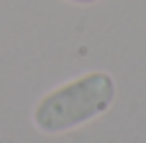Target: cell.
<instances>
[{
  "label": "cell",
  "instance_id": "cell-2",
  "mask_svg": "<svg viewBox=\"0 0 146 143\" xmlns=\"http://www.w3.org/2000/svg\"><path fill=\"white\" fill-rule=\"evenodd\" d=\"M67 3H74V5H95L98 0H67Z\"/></svg>",
  "mask_w": 146,
  "mask_h": 143
},
{
  "label": "cell",
  "instance_id": "cell-1",
  "mask_svg": "<svg viewBox=\"0 0 146 143\" xmlns=\"http://www.w3.org/2000/svg\"><path fill=\"white\" fill-rule=\"evenodd\" d=\"M115 102V79L108 72L80 74L49 90L33 107V125L46 133H67L100 118Z\"/></svg>",
  "mask_w": 146,
  "mask_h": 143
}]
</instances>
